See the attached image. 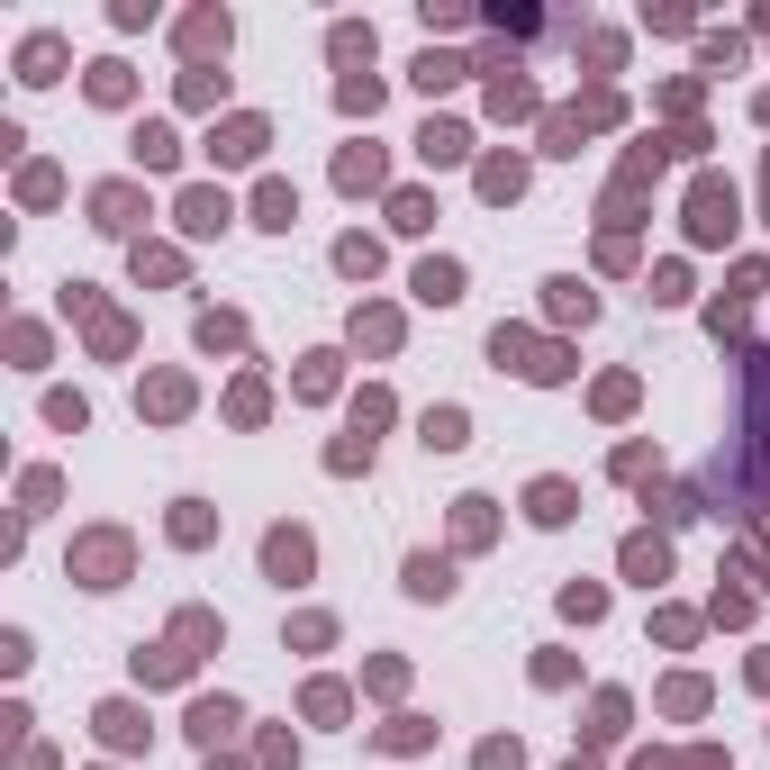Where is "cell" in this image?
<instances>
[{"label":"cell","instance_id":"cell-6","mask_svg":"<svg viewBox=\"0 0 770 770\" xmlns=\"http://www.w3.org/2000/svg\"><path fill=\"white\" fill-rule=\"evenodd\" d=\"M417 155H427V164H462V155H471V136H462L454 118H427V136H417Z\"/></svg>","mask_w":770,"mask_h":770},{"label":"cell","instance_id":"cell-24","mask_svg":"<svg viewBox=\"0 0 770 770\" xmlns=\"http://www.w3.org/2000/svg\"><path fill=\"white\" fill-rule=\"evenodd\" d=\"M335 263H344V272H372L381 254H372V236H344V245H335Z\"/></svg>","mask_w":770,"mask_h":770},{"label":"cell","instance_id":"cell-17","mask_svg":"<svg viewBox=\"0 0 770 770\" xmlns=\"http://www.w3.org/2000/svg\"><path fill=\"white\" fill-rule=\"evenodd\" d=\"M182 46H191V55H227V19H191Z\"/></svg>","mask_w":770,"mask_h":770},{"label":"cell","instance_id":"cell-7","mask_svg":"<svg viewBox=\"0 0 770 770\" xmlns=\"http://www.w3.org/2000/svg\"><path fill=\"white\" fill-rule=\"evenodd\" d=\"M408 589H417V598H454V563H436V553H408Z\"/></svg>","mask_w":770,"mask_h":770},{"label":"cell","instance_id":"cell-8","mask_svg":"<svg viewBox=\"0 0 770 770\" xmlns=\"http://www.w3.org/2000/svg\"><path fill=\"white\" fill-rule=\"evenodd\" d=\"M254 218H263V227H291V218H300V191H291V182H263V191H254Z\"/></svg>","mask_w":770,"mask_h":770},{"label":"cell","instance_id":"cell-14","mask_svg":"<svg viewBox=\"0 0 770 770\" xmlns=\"http://www.w3.org/2000/svg\"><path fill=\"white\" fill-rule=\"evenodd\" d=\"M335 182H344V191H372V182H381V155H372V146H354V155L335 164Z\"/></svg>","mask_w":770,"mask_h":770},{"label":"cell","instance_id":"cell-4","mask_svg":"<svg viewBox=\"0 0 770 770\" xmlns=\"http://www.w3.org/2000/svg\"><path fill=\"white\" fill-rule=\"evenodd\" d=\"M208 155H218V164H254L263 155V118H227L218 136H208Z\"/></svg>","mask_w":770,"mask_h":770},{"label":"cell","instance_id":"cell-5","mask_svg":"<svg viewBox=\"0 0 770 770\" xmlns=\"http://www.w3.org/2000/svg\"><path fill=\"white\" fill-rule=\"evenodd\" d=\"M227 218H236V208H227V191H191V199H182V227H191V236H218Z\"/></svg>","mask_w":770,"mask_h":770},{"label":"cell","instance_id":"cell-18","mask_svg":"<svg viewBox=\"0 0 770 770\" xmlns=\"http://www.w3.org/2000/svg\"><path fill=\"white\" fill-rule=\"evenodd\" d=\"M427 445H436V454L462 445V408H427Z\"/></svg>","mask_w":770,"mask_h":770},{"label":"cell","instance_id":"cell-3","mask_svg":"<svg viewBox=\"0 0 770 770\" xmlns=\"http://www.w3.org/2000/svg\"><path fill=\"white\" fill-rule=\"evenodd\" d=\"M309 563H318V553H309V535H300V526H282V535L263 544V572H272V581H309Z\"/></svg>","mask_w":770,"mask_h":770},{"label":"cell","instance_id":"cell-22","mask_svg":"<svg viewBox=\"0 0 770 770\" xmlns=\"http://www.w3.org/2000/svg\"><path fill=\"white\" fill-rule=\"evenodd\" d=\"M544 291H553V318H589V291L581 282H544Z\"/></svg>","mask_w":770,"mask_h":770},{"label":"cell","instance_id":"cell-20","mask_svg":"<svg viewBox=\"0 0 770 770\" xmlns=\"http://www.w3.org/2000/svg\"><path fill=\"white\" fill-rule=\"evenodd\" d=\"M471 74V64H454V55H417V82H427V91H445V82H462Z\"/></svg>","mask_w":770,"mask_h":770},{"label":"cell","instance_id":"cell-9","mask_svg":"<svg viewBox=\"0 0 770 770\" xmlns=\"http://www.w3.org/2000/svg\"><path fill=\"white\" fill-rule=\"evenodd\" d=\"M417 300H462V263H417Z\"/></svg>","mask_w":770,"mask_h":770},{"label":"cell","instance_id":"cell-25","mask_svg":"<svg viewBox=\"0 0 770 770\" xmlns=\"http://www.w3.org/2000/svg\"><path fill=\"white\" fill-rule=\"evenodd\" d=\"M480 770H517V743H480Z\"/></svg>","mask_w":770,"mask_h":770},{"label":"cell","instance_id":"cell-10","mask_svg":"<svg viewBox=\"0 0 770 770\" xmlns=\"http://www.w3.org/2000/svg\"><path fill=\"white\" fill-rule=\"evenodd\" d=\"M191 734H199V743H227V734H236V708H227V698H199V708H191Z\"/></svg>","mask_w":770,"mask_h":770},{"label":"cell","instance_id":"cell-1","mask_svg":"<svg viewBox=\"0 0 770 770\" xmlns=\"http://www.w3.org/2000/svg\"><path fill=\"white\" fill-rule=\"evenodd\" d=\"M689 236H698V245H717V236H734V191H717V182H698V191H689Z\"/></svg>","mask_w":770,"mask_h":770},{"label":"cell","instance_id":"cell-13","mask_svg":"<svg viewBox=\"0 0 770 770\" xmlns=\"http://www.w3.org/2000/svg\"><path fill=\"white\" fill-rule=\"evenodd\" d=\"M625 572H635V581H662V572H671V553H662L653 535H635V544H625Z\"/></svg>","mask_w":770,"mask_h":770},{"label":"cell","instance_id":"cell-23","mask_svg":"<svg viewBox=\"0 0 770 770\" xmlns=\"http://www.w3.org/2000/svg\"><path fill=\"white\" fill-rule=\"evenodd\" d=\"M517 182H526L517 164H489V173H480V191H489V199H517Z\"/></svg>","mask_w":770,"mask_h":770},{"label":"cell","instance_id":"cell-11","mask_svg":"<svg viewBox=\"0 0 770 770\" xmlns=\"http://www.w3.org/2000/svg\"><path fill=\"white\" fill-rule=\"evenodd\" d=\"M526 517H535V526H563V517H572V489H563V480H535Z\"/></svg>","mask_w":770,"mask_h":770},{"label":"cell","instance_id":"cell-12","mask_svg":"<svg viewBox=\"0 0 770 770\" xmlns=\"http://www.w3.org/2000/svg\"><path fill=\"white\" fill-rule=\"evenodd\" d=\"M91 218H100V227H136V191H118V182L91 191Z\"/></svg>","mask_w":770,"mask_h":770},{"label":"cell","instance_id":"cell-16","mask_svg":"<svg viewBox=\"0 0 770 770\" xmlns=\"http://www.w3.org/2000/svg\"><path fill=\"white\" fill-rule=\"evenodd\" d=\"M173 155H182V146H173V127H136V164H155V173H164Z\"/></svg>","mask_w":770,"mask_h":770},{"label":"cell","instance_id":"cell-15","mask_svg":"<svg viewBox=\"0 0 770 770\" xmlns=\"http://www.w3.org/2000/svg\"><path fill=\"white\" fill-rule=\"evenodd\" d=\"M100 743H118V752H127V743H146V725H136V708H100Z\"/></svg>","mask_w":770,"mask_h":770},{"label":"cell","instance_id":"cell-19","mask_svg":"<svg viewBox=\"0 0 770 770\" xmlns=\"http://www.w3.org/2000/svg\"><path fill=\"white\" fill-rule=\"evenodd\" d=\"M19 64H28V82H55V64H64V46H55V37H28V55H19Z\"/></svg>","mask_w":770,"mask_h":770},{"label":"cell","instance_id":"cell-2","mask_svg":"<svg viewBox=\"0 0 770 770\" xmlns=\"http://www.w3.org/2000/svg\"><path fill=\"white\" fill-rule=\"evenodd\" d=\"M489 354H499V363H517L526 381H563V372H572L563 354H553V344H526V335H508V326L489 335Z\"/></svg>","mask_w":770,"mask_h":770},{"label":"cell","instance_id":"cell-21","mask_svg":"<svg viewBox=\"0 0 770 770\" xmlns=\"http://www.w3.org/2000/svg\"><path fill=\"white\" fill-rule=\"evenodd\" d=\"M91 100H127V64H91Z\"/></svg>","mask_w":770,"mask_h":770}]
</instances>
